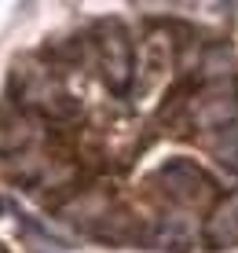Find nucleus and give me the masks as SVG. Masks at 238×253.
Returning <instances> with one entry per match:
<instances>
[{
	"label": "nucleus",
	"mask_w": 238,
	"mask_h": 253,
	"mask_svg": "<svg viewBox=\"0 0 238 253\" xmlns=\"http://www.w3.org/2000/svg\"><path fill=\"white\" fill-rule=\"evenodd\" d=\"M151 184L158 195H165L172 202V209H183V213H209L224 198L216 176L195 158H165L154 169Z\"/></svg>",
	"instance_id": "1"
},
{
	"label": "nucleus",
	"mask_w": 238,
	"mask_h": 253,
	"mask_svg": "<svg viewBox=\"0 0 238 253\" xmlns=\"http://www.w3.org/2000/svg\"><path fill=\"white\" fill-rule=\"evenodd\" d=\"M95 41H99V77L107 84L114 99H125L136 84V48H132V33L121 19H103L95 26Z\"/></svg>",
	"instance_id": "2"
},
{
	"label": "nucleus",
	"mask_w": 238,
	"mask_h": 253,
	"mask_svg": "<svg viewBox=\"0 0 238 253\" xmlns=\"http://www.w3.org/2000/svg\"><path fill=\"white\" fill-rule=\"evenodd\" d=\"M143 250H161V253H191L201 246V224L183 209H165V213L143 216Z\"/></svg>",
	"instance_id": "3"
},
{
	"label": "nucleus",
	"mask_w": 238,
	"mask_h": 253,
	"mask_svg": "<svg viewBox=\"0 0 238 253\" xmlns=\"http://www.w3.org/2000/svg\"><path fill=\"white\" fill-rule=\"evenodd\" d=\"M231 128H238V77L205 84L195 99V132L216 139Z\"/></svg>",
	"instance_id": "4"
},
{
	"label": "nucleus",
	"mask_w": 238,
	"mask_h": 253,
	"mask_svg": "<svg viewBox=\"0 0 238 253\" xmlns=\"http://www.w3.org/2000/svg\"><path fill=\"white\" fill-rule=\"evenodd\" d=\"M118 206V198H114V191L110 187H99V184H92V187H84V191H77L70 202H63L55 209V216L66 224V228H74L77 235H92L95 228H99V220L110 213V209Z\"/></svg>",
	"instance_id": "5"
},
{
	"label": "nucleus",
	"mask_w": 238,
	"mask_h": 253,
	"mask_svg": "<svg viewBox=\"0 0 238 253\" xmlns=\"http://www.w3.org/2000/svg\"><path fill=\"white\" fill-rule=\"evenodd\" d=\"M201 246L205 250H235L238 246V191L224 195L201 220Z\"/></svg>",
	"instance_id": "6"
},
{
	"label": "nucleus",
	"mask_w": 238,
	"mask_h": 253,
	"mask_svg": "<svg viewBox=\"0 0 238 253\" xmlns=\"http://www.w3.org/2000/svg\"><path fill=\"white\" fill-rule=\"evenodd\" d=\"M55 151H63V147H26L19 154H4V158H0V172H4V180H11L15 187L33 191L37 180L48 172Z\"/></svg>",
	"instance_id": "7"
},
{
	"label": "nucleus",
	"mask_w": 238,
	"mask_h": 253,
	"mask_svg": "<svg viewBox=\"0 0 238 253\" xmlns=\"http://www.w3.org/2000/svg\"><path fill=\"white\" fill-rule=\"evenodd\" d=\"M88 239L99 242V246H139L143 242V216H136L128 206L118 202Z\"/></svg>",
	"instance_id": "8"
},
{
	"label": "nucleus",
	"mask_w": 238,
	"mask_h": 253,
	"mask_svg": "<svg viewBox=\"0 0 238 253\" xmlns=\"http://www.w3.org/2000/svg\"><path fill=\"white\" fill-rule=\"evenodd\" d=\"M198 81L201 84H220V81H231L238 77V59H235V48L227 41H209L198 55V66H195Z\"/></svg>",
	"instance_id": "9"
},
{
	"label": "nucleus",
	"mask_w": 238,
	"mask_h": 253,
	"mask_svg": "<svg viewBox=\"0 0 238 253\" xmlns=\"http://www.w3.org/2000/svg\"><path fill=\"white\" fill-rule=\"evenodd\" d=\"M209 151L216 154V162H224L227 169L238 176V128H231V132H224L216 139H209Z\"/></svg>",
	"instance_id": "10"
},
{
	"label": "nucleus",
	"mask_w": 238,
	"mask_h": 253,
	"mask_svg": "<svg viewBox=\"0 0 238 253\" xmlns=\"http://www.w3.org/2000/svg\"><path fill=\"white\" fill-rule=\"evenodd\" d=\"M0 253H7V250H4V246H0Z\"/></svg>",
	"instance_id": "11"
},
{
	"label": "nucleus",
	"mask_w": 238,
	"mask_h": 253,
	"mask_svg": "<svg viewBox=\"0 0 238 253\" xmlns=\"http://www.w3.org/2000/svg\"><path fill=\"white\" fill-rule=\"evenodd\" d=\"M0 209H4V206H0Z\"/></svg>",
	"instance_id": "12"
}]
</instances>
